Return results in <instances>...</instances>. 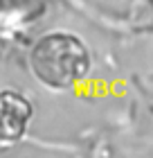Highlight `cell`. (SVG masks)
Wrapping results in <instances>:
<instances>
[{"mask_svg":"<svg viewBox=\"0 0 153 158\" xmlns=\"http://www.w3.org/2000/svg\"><path fill=\"white\" fill-rule=\"evenodd\" d=\"M34 77L52 90H70L90 75L88 45L68 32H50L34 43L30 54Z\"/></svg>","mask_w":153,"mask_h":158,"instance_id":"1","label":"cell"},{"mask_svg":"<svg viewBox=\"0 0 153 158\" xmlns=\"http://www.w3.org/2000/svg\"><path fill=\"white\" fill-rule=\"evenodd\" d=\"M34 115L32 102L16 90L0 93V147L23 140Z\"/></svg>","mask_w":153,"mask_h":158,"instance_id":"2","label":"cell"}]
</instances>
